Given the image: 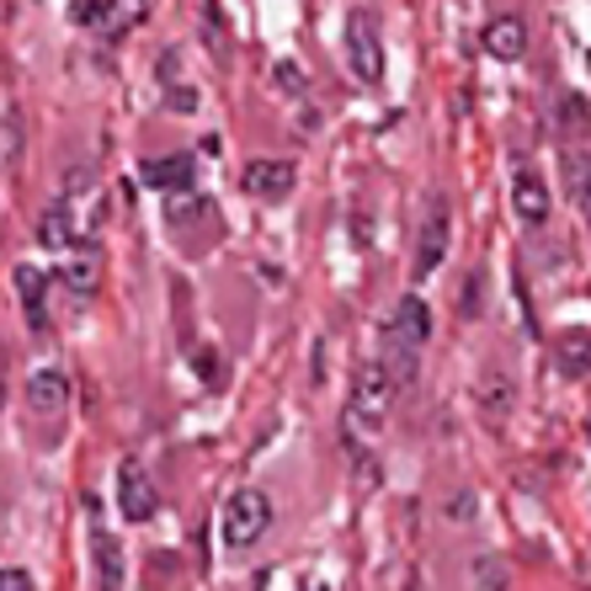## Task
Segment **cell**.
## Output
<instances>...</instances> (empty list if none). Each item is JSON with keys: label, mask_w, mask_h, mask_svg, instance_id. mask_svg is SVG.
Masks as SVG:
<instances>
[{"label": "cell", "mask_w": 591, "mask_h": 591, "mask_svg": "<svg viewBox=\"0 0 591 591\" xmlns=\"http://www.w3.org/2000/svg\"><path fill=\"white\" fill-rule=\"evenodd\" d=\"M426 336H432V309H426V298L405 294L394 309L384 315V326H379V362L389 368V379L394 389L411 384L415 379V362H421V347H426Z\"/></svg>", "instance_id": "obj_1"}, {"label": "cell", "mask_w": 591, "mask_h": 591, "mask_svg": "<svg viewBox=\"0 0 591 591\" xmlns=\"http://www.w3.org/2000/svg\"><path fill=\"white\" fill-rule=\"evenodd\" d=\"M394 394H400V389H394V379H389V368L379 362V357H368V368H362L357 389L347 394V415H341V421H347V432H352V437H379Z\"/></svg>", "instance_id": "obj_2"}, {"label": "cell", "mask_w": 591, "mask_h": 591, "mask_svg": "<svg viewBox=\"0 0 591 591\" xmlns=\"http://www.w3.org/2000/svg\"><path fill=\"white\" fill-rule=\"evenodd\" d=\"M266 528H272V496L256 490V485H240L235 496L224 502V511H219V543L230 555H240V549L262 543Z\"/></svg>", "instance_id": "obj_3"}, {"label": "cell", "mask_w": 591, "mask_h": 591, "mask_svg": "<svg viewBox=\"0 0 591 591\" xmlns=\"http://www.w3.org/2000/svg\"><path fill=\"white\" fill-rule=\"evenodd\" d=\"M447 240H453V213H447L443 198H432L421 224H415V277H432L447 256Z\"/></svg>", "instance_id": "obj_4"}, {"label": "cell", "mask_w": 591, "mask_h": 591, "mask_svg": "<svg viewBox=\"0 0 591 591\" xmlns=\"http://www.w3.org/2000/svg\"><path fill=\"white\" fill-rule=\"evenodd\" d=\"M511 208H517V219L528 224V230H543L549 224V213H555V192H549V181L538 166H517L511 171Z\"/></svg>", "instance_id": "obj_5"}, {"label": "cell", "mask_w": 591, "mask_h": 591, "mask_svg": "<svg viewBox=\"0 0 591 591\" xmlns=\"http://www.w3.org/2000/svg\"><path fill=\"white\" fill-rule=\"evenodd\" d=\"M347 64H352V75L362 81V86H373V81L384 75L379 32H373V22H368L362 11H352V22H347Z\"/></svg>", "instance_id": "obj_6"}, {"label": "cell", "mask_w": 591, "mask_h": 591, "mask_svg": "<svg viewBox=\"0 0 591 591\" xmlns=\"http://www.w3.org/2000/svg\"><path fill=\"white\" fill-rule=\"evenodd\" d=\"M118 511L128 523H149L155 517V479L145 474L139 458H123L118 464Z\"/></svg>", "instance_id": "obj_7"}, {"label": "cell", "mask_w": 591, "mask_h": 591, "mask_svg": "<svg viewBox=\"0 0 591 591\" xmlns=\"http://www.w3.org/2000/svg\"><path fill=\"white\" fill-rule=\"evenodd\" d=\"M298 171L288 160H251L245 171H240V187L251 192V198H266V203H283L288 192H294Z\"/></svg>", "instance_id": "obj_8"}, {"label": "cell", "mask_w": 591, "mask_h": 591, "mask_svg": "<svg viewBox=\"0 0 591 591\" xmlns=\"http://www.w3.org/2000/svg\"><path fill=\"white\" fill-rule=\"evenodd\" d=\"M60 283L81 298L96 294V288H102V251H96V245H70L60 262Z\"/></svg>", "instance_id": "obj_9"}, {"label": "cell", "mask_w": 591, "mask_h": 591, "mask_svg": "<svg viewBox=\"0 0 591 591\" xmlns=\"http://www.w3.org/2000/svg\"><path fill=\"white\" fill-rule=\"evenodd\" d=\"M479 49L490 54V60H523L528 54V28H523V17H496V22H485V32H479Z\"/></svg>", "instance_id": "obj_10"}, {"label": "cell", "mask_w": 591, "mask_h": 591, "mask_svg": "<svg viewBox=\"0 0 591 591\" xmlns=\"http://www.w3.org/2000/svg\"><path fill=\"white\" fill-rule=\"evenodd\" d=\"M91 549H96V587L123 591V549H118V538L107 532L102 517H91Z\"/></svg>", "instance_id": "obj_11"}, {"label": "cell", "mask_w": 591, "mask_h": 591, "mask_svg": "<svg viewBox=\"0 0 591 591\" xmlns=\"http://www.w3.org/2000/svg\"><path fill=\"white\" fill-rule=\"evenodd\" d=\"M70 405V379L60 368H38L28 379V411L32 415H60Z\"/></svg>", "instance_id": "obj_12"}, {"label": "cell", "mask_w": 591, "mask_h": 591, "mask_svg": "<svg viewBox=\"0 0 591 591\" xmlns=\"http://www.w3.org/2000/svg\"><path fill=\"white\" fill-rule=\"evenodd\" d=\"M139 177H145V187H155V192H177V187H192L198 160H192V155H160V160H145V166H139Z\"/></svg>", "instance_id": "obj_13"}, {"label": "cell", "mask_w": 591, "mask_h": 591, "mask_svg": "<svg viewBox=\"0 0 591 591\" xmlns=\"http://www.w3.org/2000/svg\"><path fill=\"white\" fill-rule=\"evenodd\" d=\"M38 245H49V251H70V245H75V208L70 203L43 208V219H38Z\"/></svg>", "instance_id": "obj_14"}, {"label": "cell", "mask_w": 591, "mask_h": 591, "mask_svg": "<svg viewBox=\"0 0 591 591\" xmlns=\"http://www.w3.org/2000/svg\"><path fill=\"white\" fill-rule=\"evenodd\" d=\"M17 294H22V315L32 330H49V309H43V272L38 266H17Z\"/></svg>", "instance_id": "obj_15"}, {"label": "cell", "mask_w": 591, "mask_h": 591, "mask_svg": "<svg viewBox=\"0 0 591 591\" xmlns=\"http://www.w3.org/2000/svg\"><path fill=\"white\" fill-rule=\"evenodd\" d=\"M555 357H560V373H570V379L591 373V336L587 330H564L555 341Z\"/></svg>", "instance_id": "obj_16"}, {"label": "cell", "mask_w": 591, "mask_h": 591, "mask_svg": "<svg viewBox=\"0 0 591 591\" xmlns=\"http://www.w3.org/2000/svg\"><path fill=\"white\" fill-rule=\"evenodd\" d=\"M564 181H570V198L581 208V219L591 224V155H564Z\"/></svg>", "instance_id": "obj_17"}, {"label": "cell", "mask_w": 591, "mask_h": 591, "mask_svg": "<svg viewBox=\"0 0 591 591\" xmlns=\"http://www.w3.org/2000/svg\"><path fill=\"white\" fill-rule=\"evenodd\" d=\"M113 6H118V0H70V22H75V28H102V22L113 17Z\"/></svg>", "instance_id": "obj_18"}, {"label": "cell", "mask_w": 591, "mask_h": 591, "mask_svg": "<svg viewBox=\"0 0 591 591\" xmlns=\"http://www.w3.org/2000/svg\"><path fill=\"white\" fill-rule=\"evenodd\" d=\"M474 576H479V587L485 591H506V581H511V576H506V564L490 560V555H479V560H474Z\"/></svg>", "instance_id": "obj_19"}, {"label": "cell", "mask_w": 591, "mask_h": 591, "mask_svg": "<svg viewBox=\"0 0 591 591\" xmlns=\"http://www.w3.org/2000/svg\"><path fill=\"white\" fill-rule=\"evenodd\" d=\"M0 591H32L28 570H0Z\"/></svg>", "instance_id": "obj_20"}, {"label": "cell", "mask_w": 591, "mask_h": 591, "mask_svg": "<svg viewBox=\"0 0 591 591\" xmlns=\"http://www.w3.org/2000/svg\"><path fill=\"white\" fill-rule=\"evenodd\" d=\"M277 81H288V91H298V81H304V75H298L294 64H277Z\"/></svg>", "instance_id": "obj_21"}, {"label": "cell", "mask_w": 591, "mask_h": 591, "mask_svg": "<svg viewBox=\"0 0 591 591\" xmlns=\"http://www.w3.org/2000/svg\"><path fill=\"white\" fill-rule=\"evenodd\" d=\"M587 443H591V421H587Z\"/></svg>", "instance_id": "obj_22"}, {"label": "cell", "mask_w": 591, "mask_h": 591, "mask_svg": "<svg viewBox=\"0 0 591 591\" xmlns=\"http://www.w3.org/2000/svg\"><path fill=\"white\" fill-rule=\"evenodd\" d=\"M0 400H6V384H0Z\"/></svg>", "instance_id": "obj_23"}]
</instances>
